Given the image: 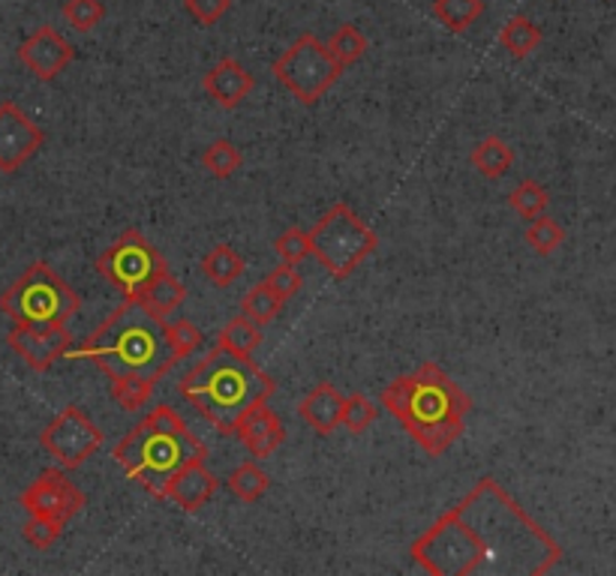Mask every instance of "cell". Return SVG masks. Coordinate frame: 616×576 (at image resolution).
<instances>
[{"mask_svg":"<svg viewBox=\"0 0 616 576\" xmlns=\"http://www.w3.org/2000/svg\"><path fill=\"white\" fill-rule=\"evenodd\" d=\"M409 556L433 576H542L559 565L563 546L493 477H481L451 511L412 541Z\"/></svg>","mask_w":616,"mask_h":576,"instance_id":"1","label":"cell"},{"mask_svg":"<svg viewBox=\"0 0 616 576\" xmlns=\"http://www.w3.org/2000/svg\"><path fill=\"white\" fill-rule=\"evenodd\" d=\"M379 400L428 456L449 453L466 432L472 412L470 393L433 360L391 381Z\"/></svg>","mask_w":616,"mask_h":576,"instance_id":"2","label":"cell"},{"mask_svg":"<svg viewBox=\"0 0 616 576\" xmlns=\"http://www.w3.org/2000/svg\"><path fill=\"white\" fill-rule=\"evenodd\" d=\"M70 360H94L109 381H157L181 360L166 340V321L154 319L142 304L124 300L100 328L66 351Z\"/></svg>","mask_w":616,"mask_h":576,"instance_id":"3","label":"cell"},{"mask_svg":"<svg viewBox=\"0 0 616 576\" xmlns=\"http://www.w3.org/2000/svg\"><path fill=\"white\" fill-rule=\"evenodd\" d=\"M181 397L214 426L232 435L238 421L253 405L274 397V379L253 358H240L219 346L205 354L181 379Z\"/></svg>","mask_w":616,"mask_h":576,"instance_id":"4","label":"cell"},{"mask_svg":"<svg viewBox=\"0 0 616 576\" xmlns=\"http://www.w3.org/2000/svg\"><path fill=\"white\" fill-rule=\"evenodd\" d=\"M193 460H208V448L193 435L187 421L172 405H157L126 432L115 448V463L130 481L163 498V490Z\"/></svg>","mask_w":616,"mask_h":576,"instance_id":"5","label":"cell"},{"mask_svg":"<svg viewBox=\"0 0 616 576\" xmlns=\"http://www.w3.org/2000/svg\"><path fill=\"white\" fill-rule=\"evenodd\" d=\"M79 291L45 261H33L0 295V312L12 325H66L79 316Z\"/></svg>","mask_w":616,"mask_h":576,"instance_id":"6","label":"cell"},{"mask_svg":"<svg viewBox=\"0 0 616 576\" xmlns=\"http://www.w3.org/2000/svg\"><path fill=\"white\" fill-rule=\"evenodd\" d=\"M377 249V232L349 205H335L310 228V256L319 258L331 279L352 277Z\"/></svg>","mask_w":616,"mask_h":576,"instance_id":"7","label":"cell"},{"mask_svg":"<svg viewBox=\"0 0 616 576\" xmlns=\"http://www.w3.org/2000/svg\"><path fill=\"white\" fill-rule=\"evenodd\" d=\"M274 79L292 93L301 105H316L325 93L331 91L337 79L343 75V66L328 52V45L319 42L314 33H301L286 52L271 63Z\"/></svg>","mask_w":616,"mask_h":576,"instance_id":"8","label":"cell"},{"mask_svg":"<svg viewBox=\"0 0 616 576\" xmlns=\"http://www.w3.org/2000/svg\"><path fill=\"white\" fill-rule=\"evenodd\" d=\"M168 261L138 228H126L115 237V244L96 258V274L124 295L136 300L160 274H166Z\"/></svg>","mask_w":616,"mask_h":576,"instance_id":"9","label":"cell"},{"mask_svg":"<svg viewBox=\"0 0 616 576\" xmlns=\"http://www.w3.org/2000/svg\"><path fill=\"white\" fill-rule=\"evenodd\" d=\"M105 435L79 405H66L58 418L49 421V426L40 432V444L61 463V469L75 472L82 469L100 448Z\"/></svg>","mask_w":616,"mask_h":576,"instance_id":"10","label":"cell"},{"mask_svg":"<svg viewBox=\"0 0 616 576\" xmlns=\"http://www.w3.org/2000/svg\"><path fill=\"white\" fill-rule=\"evenodd\" d=\"M19 504L31 516H49V520H58V523L66 525L73 516L82 514V507L88 504V495L66 477V472H61V469H45L21 493Z\"/></svg>","mask_w":616,"mask_h":576,"instance_id":"11","label":"cell"},{"mask_svg":"<svg viewBox=\"0 0 616 576\" xmlns=\"http://www.w3.org/2000/svg\"><path fill=\"white\" fill-rule=\"evenodd\" d=\"M7 342L33 372H49L73 349V333L66 325H12Z\"/></svg>","mask_w":616,"mask_h":576,"instance_id":"12","label":"cell"},{"mask_svg":"<svg viewBox=\"0 0 616 576\" xmlns=\"http://www.w3.org/2000/svg\"><path fill=\"white\" fill-rule=\"evenodd\" d=\"M45 133L33 124L31 114H24L16 103H0V172L12 175L21 165L37 156Z\"/></svg>","mask_w":616,"mask_h":576,"instance_id":"13","label":"cell"},{"mask_svg":"<svg viewBox=\"0 0 616 576\" xmlns=\"http://www.w3.org/2000/svg\"><path fill=\"white\" fill-rule=\"evenodd\" d=\"M19 61L40 82H54L75 61V49L73 42H66V37L42 24L19 45Z\"/></svg>","mask_w":616,"mask_h":576,"instance_id":"14","label":"cell"},{"mask_svg":"<svg viewBox=\"0 0 616 576\" xmlns=\"http://www.w3.org/2000/svg\"><path fill=\"white\" fill-rule=\"evenodd\" d=\"M219 490V477L211 472L205 460H193L189 465H184L178 474H172V481L163 490V498L175 502L181 511L187 514H196L205 504L217 495Z\"/></svg>","mask_w":616,"mask_h":576,"instance_id":"15","label":"cell"},{"mask_svg":"<svg viewBox=\"0 0 616 576\" xmlns=\"http://www.w3.org/2000/svg\"><path fill=\"white\" fill-rule=\"evenodd\" d=\"M232 435H238L240 444L250 451L253 460H268V456L280 451V444L286 442L283 421L268 409V402L253 405L250 412L240 418Z\"/></svg>","mask_w":616,"mask_h":576,"instance_id":"16","label":"cell"},{"mask_svg":"<svg viewBox=\"0 0 616 576\" xmlns=\"http://www.w3.org/2000/svg\"><path fill=\"white\" fill-rule=\"evenodd\" d=\"M202 88L219 109H238L256 88V79H253V72L244 63H238L235 58H223V61L214 63L205 72Z\"/></svg>","mask_w":616,"mask_h":576,"instance_id":"17","label":"cell"},{"mask_svg":"<svg viewBox=\"0 0 616 576\" xmlns=\"http://www.w3.org/2000/svg\"><path fill=\"white\" fill-rule=\"evenodd\" d=\"M340 414H343V393L337 391L335 384H316L314 391L298 402V418L307 426H314L319 435H331L340 426Z\"/></svg>","mask_w":616,"mask_h":576,"instance_id":"18","label":"cell"},{"mask_svg":"<svg viewBox=\"0 0 616 576\" xmlns=\"http://www.w3.org/2000/svg\"><path fill=\"white\" fill-rule=\"evenodd\" d=\"M184 298H187V288L181 286L178 277H172V270H166V274H160V277L138 295L136 304H142L154 319L166 321V316H172V312L184 304Z\"/></svg>","mask_w":616,"mask_h":576,"instance_id":"19","label":"cell"},{"mask_svg":"<svg viewBox=\"0 0 616 576\" xmlns=\"http://www.w3.org/2000/svg\"><path fill=\"white\" fill-rule=\"evenodd\" d=\"M470 163L475 165V172L487 181H500L502 175H509L514 165L512 144L500 138V135H487L472 147Z\"/></svg>","mask_w":616,"mask_h":576,"instance_id":"20","label":"cell"},{"mask_svg":"<svg viewBox=\"0 0 616 576\" xmlns=\"http://www.w3.org/2000/svg\"><path fill=\"white\" fill-rule=\"evenodd\" d=\"M244 270H247V261L229 244H217L208 256L202 258V274L217 288H229L235 279L244 277Z\"/></svg>","mask_w":616,"mask_h":576,"instance_id":"21","label":"cell"},{"mask_svg":"<svg viewBox=\"0 0 616 576\" xmlns=\"http://www.w3.org/2000/svg\"><path fill=\"white\" fill-rule=\"evenodd\" d=\"M500 45L512 58L523 61V58H530L542 45V28L533 19H526V16H514V19L505 21V28L500 31Z\"/></svg>","mask_w":616,"mask_h":576,"instance_id":"22","label":"cell"},{"mask_svg":"<svg viewBox=\"0 0 616 576\" xmlns=\"http://www.w3.org/2000/svg\"><path fill=\"white\" fill-rule=\"evenodd\" d=\"M217 346L223 351L240 354V358H253V351L261 346V328L240 312V316L226 321V328L219 330Z\"/></svg>","mask_w":616,"mask_h":576,"instance_id":"23","label":"cell"},{"mask_svg":"<svg viewBox=\"0 0 616 576\" xmlns=\"http://www.w3.org/2000/svg\"><path fill=\"white\" fill-rule=\"evenodd\" d=\"M430 10L445 31L463 33L484 16V0H433Z\"/></svg>","mask_w":616,"mask_h":576,"instance_id":"24","label":"cell"},{"mask_svg":"<svg viewBox=\"0 0 616 576\" xmlns=\"http://www.w3.org/2000/svg\"><path fill=\"white\" fill-rule=\"evenodd\" d=\"M226 490H229L238 502L256 504L259 498L268 495V490H271V477L261 472L259 463H240L238 469L226 477Z\"/></svg>","mask_w":616,"mask_h":576,"instance_id":"25","label":"cell"},{"mask_svg":"<svg viewBox=\"0 0 616 576\" xmlns=\"http://www.w3.org/2000/svg\"><path fill=\"white\" fill-rule=\"evenodd\" d=\"M283 307H286V300H283L265 279H261L259 286H253L250 291L244 295V300H240V312L250 321H256L259 328H268V325L280 316Z\"/></svg>","mask_w":616,"mask_h":576,"instance_id":"26","label":"cell"},{"mask_svg":"<svg viewBox=\"0 0 616 576\" xmlns=\"http://www.w3.org/2000/svg\"><path fill=\"white\" fill-rule=\"evenodd\" d=\"M240 165H244V156H240V151L229 138H214L205 147V154H202V168L211 177H217V181H229Z\"/></svg>","mask_w":616,"mask_h":576,"instance_id":"27","label":"cell"},{"mask_svg":"<svg viewBox=\"0 0 616 576\" xmlns=\"http://www.w3.org/2000/svg\"><path fill=\"white\" fill-rule=\"evenodd\" d=\"M325 45H328V52L335 54V61L340 63L343 70L346 66H352L356 61H361L367 54V49H370V42H367V37L358 31L356 24H340Z\"/></svg>","mask_w":616,"mask_h":576,"instance_id":"28","label":"cell"},{"mask_svg":"<svg viewBox=\"0 0 616 576\" xmlns=\"http://www.w3.org/2000/svg\"><path fill=\"white\" fill-rule=\"evenodd\" d=\"M509 205H512V210L521 216V219H535V216L547 214L551 193H547L542 184H535V181H521V184L512 189Z\"/></svg>","mask_w":616,"mask_h":576,"instance_id":"29","label":"cell"},{"mask_svg":"<svg viewBox=\"0 0 616 576\" xmlns=\"http://www.w3.org/2000/svg\"><path fill=\"white\" fill-rule=\"evenodd\" d=\"M526 244L538 256H554L556 249L565 244V228L547 214L535 216V219H530V228H526Z\"/></svg>","mask_w":616,"mask_h":576,"instance_id":"30","label":"cell"},{"mask_svg":"<svg viewBox=\"0 0 616 576\" xmlns=\"http://www.w3.org/2000/svg\"><path fill=\"white\" fill-rule=\"evenodd\" d=\"M379 418V409L373 402L367 400L365 393H349L343 397V414H340V426L352 432V435H361L367 432Z\"/></svg>","mask_w":616,"mask_h":576,"instance_id":"31","label":"cell"},{"mask_svg":"<svg viewBox=\"0 0 616 576\" xmlns=\"http://www.w3.org/2000/svg\"><path fill=\"white\" fill-rule=\"evenodd\" d=\"M61 16L73 31L88 33L100 28V21L105 19V3L103 0H63Z\"/></svg>","mask_w":616,"mask_h":576,"instance_id":"32","label":"cell"},{"mask_svg":"<svg viewBox=\"0 0 616 576\" xmlns=\"http://www.w3.org/2000/svg\"><path fill=\"white\" fill-rule=\"evenodd\" d=\"M166 340L175 351V358L184 360L189 358L193 351H199L205 346V337H202V330L193 325L189 319H175V321H166Z\"/></svg>","mask_w":616,"mask_h":576,"instance_id":"33","label":"cell"},{"mask_svg":"<svg viewBox=\"0 0 616 576\" xmlns=\"http://www.w3.org/2000/svg\"><path fill=\"white\" fill-rule=\"evenodd\" d=\"M274 253L280 256L286 265H301L304 258L310 256V232L292 226L286 228L277 240H274Z\"/></svg>","mask_w":616,"mask_h":576,"instance_id":"34","label":"cell"},{"mask_svg":"<svg viewBox=\"0 0 616 576\" xmlns=\"http://www.w3.org/2000/svg\"><path fill=\"white\" fill-rule=\"evenodd\" d=\"M24 541L33 546V549H49V546L58 544V537L63 535V523L58 520H49V516H31L24 528H21Z\"/></svg>","mask_w":616,"mask_h":576,"instance_id":"35","label":"cell"},{"mask_svg":"<svg viewBox=\"0 0 616 576\" xmlns=\"http://www.w3.org/2000/svg\"><path fill=\"white\" fill-rule=\"evenodd\" d=\"M265 282L280 295L283 300H292L298 291H301V286H304V277L298 274V265H286L283 261L280 268H274L268 277H265Z\"/></svg>","mask_w":616,"mask_h":576,"instance_id":"36","label":"cell"},{"mask_svg":"<svg viewBox=\"0 0 616 576\" xmlns=\"http://www.w3.org/2000/svg\"><path fill=\"white\" fill-rule=\"evenodd\" d=\"M232 0H184V10L199 21L202 28H214L226 12H229Z\"/></svg>","mask_w":616,"mask_h":576,"instance_id":"37","label":"cell"}]
</instances>
